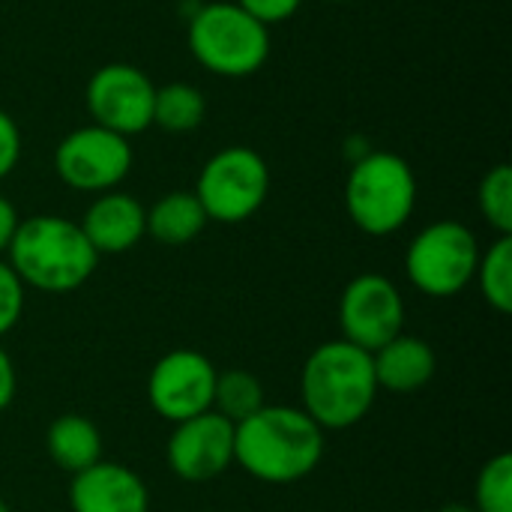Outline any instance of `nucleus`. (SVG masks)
Masks as SVG:
<instances>
[{
  "label": "nucleus",
  "instance_id": "obj_14",
  "mask_svg": "<svg viewBox=\"0 0 512 512\" xmlns=\"http://www.w3.org/2000/svg\"><path fill=\"white\" fill-rule=\"evenodd\" d=\"M96 255H123L147 237V207L129 192H102L78 222Z\"/></svg>",
  "mask_w": 512,
  "mask_h": 512
},
{
  "label": "nucleus",
  "instance_id": "obj_27",
  "mask_svg": "<svg viewBox=\"0 0 512 512\" xmlns=\"http://www.w3.org/2000/svg\"><path fill=\"white\" fill-rule=\"evenodd\" d=\"M15 387H18V378H15V363L9 357V351L0 345V411H6L15 399Z\"/></svg>",
  "mask_w": 512,
  "mask_h": 512
},
{
  "label": "nucleus",
  "instance_id": "obj_18",
  "mask_svg": "<svg viewBox=\"0 0 512 512\" xmlns=\"http://www.w3.org/2000/svg\"><path fill=\"white\" fill-rule=\"evenodd\" d=\"M207 102L195 84L186 81H171L156 87L153 96V126L165 132H192L204 123Z\"/></svg>",
  "mask_w": 512,
  "mask_h": 512
},
{
  "label": "nucleus",
  "instance_id": "obj_3",
  "mask_svg": "<svg viewBox=\"0 0 512 512\" xmlns=\"http://www.w3.org/2000/svg\"><path fill=\"white\" fill-rule=\"evenodd\" d=\"M6 264L15 270L24 288L42 294H69L96 273L99 255L78 222L39 213L18 222Z\"/></svg>",
  "mask_w": 512,
  "mask_h": 512
},
{
  "label": "nucleus",
  "instance_id": "obj_12",
  "mask_svg": "<svg viewBox=\"0 0 512 512\" xmlns=\"http://www.w3.org/2000/svg\"><path fill=\"white\" fill-rule=\"evenodd\" d=\"M165 462L174 477L186 483H207L234 465V423L216 411H204L183 423H174Z\"/></svg>",
  "mask_w": 512,
  "mask_h": 512
},
{
  "label": "nucleus",
  "instance_id": "obj_7",
  "mask_svg": "<svg viewBox=\"0 0 512 512\" xmlns=\"http://www.w3.org/2000/svg\"><path fill=\"white\" fill-rule=\"evenodd\" d=\"M270 195V165L252 147H225L213 153L195 183L210 222L240 225L252 219Z\"/></svg>",
  "mask_w": 512,
  "mask_h": 512
},
{
  "label": "nucleus",
  "instance_id": "obj_28",
  "mask_svg": "<svg viewBox=\"0 0 512 512\" xmlns=\"http://www.w3.org/2000/svg\"><path fill=\"white\" fill-rule=\"evenodd\" d=\"M438 512H474L471 504H447V507H441Z\"/></svg>",
  "mask_w": 512,
  "mask_h": 512
},
{
  "label": "nucleus",
  "instance_id": "obj_13",
  "mask_svg": "<svg viewBox=\"0 0 512 512\" xmlns=\"http://www.w3.org/2000/svg\"><path fill=\"white\" fill-rule=\"evenodd\" d=\"M72 512H150L147 483L120 462H96L69 483Z\"/></svg>",
  "mask_w": 512,
  "mask_h": 512
},
{
  "label": "nucleus",
  "instance_id": "obj_21",
  "mask_svg": "<svg viewBox=\"0 0 512 512\" xmlns=\"http://www.w3.org/2000/svg\"><path fill=\"white\" fill-rule=\"evenodd\" d=\"M477 204L483 219L498 231V237H512V168L495 165L483 174L477 189Z\"/></svg>",
  "mask_w": 512,
  "mask_h": 512
},
{
  "label": "nucleus",
  "instance_id": "obj_24",
  "mask_svg": "<svg viewBox=\"0 0 512 512\" xmlns=\"http://www.w3.org/2000/svg\"><path fill=\"white\" fill-rule=\"evenodd\" d=\"M234 3L243 6L264 27H273V24H282V21L294 18L306 0H234Z\"/></svg>",
  "mask_w": 512,
  "mask_h": 512
},
{
  "label": "nucleus",
  "instance_id": "obj_9",
  "mask_svg": "<svg viewBox=\"0 0 512 512\" xmlns=\"http://www.w3.org/2000/svg\"><path fill=\"white\" fill-rule=\"evenodd\" d=\"M339 330L345 342L369 354L405 333V300L393 279L384 273L354 276L339 297Z\"/></svg>",
  "mask_w": 512,
  "mask_h": 512
},
{
  "label": "nucleus",
  "instance_id": "obj_26",
  "mask_svg": "<svg viewBox=\"0 0 512 512\" xmlns=\"http://www.w3.org/2000/svg\"><path fill=\"white\" fill-rule=\"evenodd\" d=\"M18 222H21V216H18L15 204L6 195H0V258H6L9 243L18 231Z\"/></svg>",
  "mask_w": 512,
  "mask_h": 512
},
{
  "label": "nucleus",
  "instance_id": "obj_25",
  "mask_svg": "<svg viewBox=\"0 0 512 512\" xmlns=\"http://www.w3.org/2000/svg\"><path fill=\"white\" fill-rule=\"evenodd\" d=\"M21 159V129L9 117V111L0 108V180H6Z\"/></svg>",
  "mask_w": 512,
  "mask_h": 512
},
{
  "label": "nucleus",
  "instance_id": "obj_5",
  "mask_svg": "<svg viewBox=\"0 0 512 512\" xmlns=\"http://www.w3.org/2000/svg\"><path fill=\"white\" fill-rule=\"evenodd\" d=\"M186 42L192 57L219 78L255 75L270 57V27L237 3H207L189 18Z\"/></svg>",
  "mask_w": 512,
  "mask_h": 512
},
{
  "label": "nucleus",
  "instance_id": "obj_6",
  "mask_svg": "<svg viewBox=\"0 0 512 512\" xmlns=\"http://www.w3.org/2000/svg\"><path fill=\"white\" fill-rule=\"evenodd\" d=\"M480 252L483 249L477 243V234L468 225L456 219H441L426 225L408 243L405 276L426 297H456L474 282Z\"/></svg>",
  "mask_w": 512,
  "mask_h": 512
},
{
  "label": "nucleus",
  "instance_id": "obj_29",
  "mask_svg": "<svg viewBox=\"0 0 512 512\" xmlns=\"http://www.w3.org/2000/svg\"><path fill=\"white\" fill-rule=\"evenodd\" d=\"M0 512H12V510H9V504H6L3 498H0Z\"/></svg>",
  "mask_w": 512,
  "mask_h": 512
},
{
  "label": "nucleus",
  "instance_id": "obj_8",
  "mask_svg": "<svg viewBox=\"0 0 512 512\" xmlns=\"http://www.w3.org/2000/svg\"><path fill=\"white\" fill-rule=\"evenodd\" d=\"M132 144L129 138L102 129L96 123L72 129L54 150L57 177L75 189L102 195L117 189L132 171Z\"/></svg>",
  "mask_w": 512,
  "mask_h": 512
},
{
  "label": "nucleus",
  "instance_id": "obj_4",
  "mask_svg": "<svg viewBox=\"0 0 512 512\" xmlns=\"http://www.w3.org/2000/svg\"><path fill=\"white\" fill-rule=\"evenodd\" d=\"M417 207V174L390 150L363 153L345 180V210L369 237H390L408 225Z\"/></svg>",
  "mask_w": 512,
  "mask_h": 512
},
{
  "label": "nucleus",
  "instance_id": "obj_19",
  "mask_svg": "<svg viewBox=\"0 0 512 512\" xmlns=\"http://www.w3.org/2000/svg\"><path fill=\"white\" fill-rule=\"evenodd\" d=\"M264 402V387L261 381L246 372V369H228L216 375V387H213V408L216 414H222L225 420H231L234 426L243 423L246 417H252L255 411H261Z\"/></svg>",
  "mask_w": 512,
  "mask_h": 512
},
{
  "label": "nucleus",
  "instance_id": "obj_20",
  "mask_svg": "<svg viewBox=\"0 0 512 512\" xmlns=\"http://www.w3.org/2000/svg\"><path fill=\"white\" fill-rule=\"evenodd\" d=\"M474 282L483 294V300L501 312H512V237H498L486 252H480Z\"/></svg>",
  "mask_w": 512,
  "mask_h": 512
},
{
  "label": "nucleus",
  "instance_id": "obj_30",
  "mask_svg": "<svg viewBox=\"0 0 512 512\" xmlns=\"http://www.w3.org/2000/svg\"><path fill=\"white\" fill-rule=\"evenodd\" d=\"M327 3H348V0H327Z\"/></svg>",
  "mask_w": 512,
  "mask_h": 512
},
{
  "label": "nucleus",
  "instance_id": "obj_22",
  "mask_svg": "<svg viewBox=\"0 0 512 512\" xmlns=\"http://www.w3.org/2000/svg\"><path fill=\"white\" fill-rule=\"evenodd\" d=\"M474 512H512V456H492L474 483Z\"/></svg>",
  "mask_w": 512,
  "mask_h": 512
},
{
  "label": "nucleus",
  "instance_id": "obj_23",
  "mask_svg": "<svg viewBox=\"0 0 512 512\" xmlns=\"http://www.w3.org/2000/svg\"><path fill=\"white\" fill-rule=\"evenodd\" d=\"M24 285L15 276V270L6 264V258H0V339L15 330V324L21 321L24 312Z\"/></svg>",
  "mask_w": 512,
  "mask_h": 512
},
{
  "label": "nucleus",
  "instance_id": "obj_10",
  "mask_svg": "<svg viewBox=\"0 0 512 512\" xmlns=\"http://www.w3.org/2000/svg\"><path fill=\"white\" fill-rule=\"evenodd\" d=\"M156 84L132 63H105L87 81V111L96 126L132 138L153 126Z\"/></svg>",
  "mask_w": 512,
  "mask_h": 512
},
{
  "label": "nucleus",
  "instance_id": "obj_2",
  "mask_svg": "<svg viewBox=\"0 0 512 512\" xmlns=\"http://www.w3.org/2000/svg\"><path fill=\"white\" fill-rule=\"evenodd\" d=\"M300 393V408L324 432H342L363 423L381 393L372 354L345 339L318 345L300 372Z\"/></svg>",
  "mask_w": 512,
  "mask_h": 512
},
{
  "label": "nucleus",
  "instance_id": "obj_17",
  "mask_svg": "<svg viewBox=\"0 0 512 512\" xmlns=\"http://www.w3.org/2000/svg\"><path fill=\"white\" fill-rule=\"evenodd\" d=\"M207 213L195 192H168L147 210V234L162 246H186L207 228Z\"/></svg>",
  "mask_w": 512,
  "mask_h": 512
},
{
  "label": "nucleus",
  "instance_id": "obj_15",
  "mask_svg": "<svg viewBox=\"0 0 512 512\" xmlns=\"http://www.w3.org/2000/svg\"><path fill=\"white\" fill-rule=\"evenodd\" d=\"M372 366H375L378 390L408 396V393H420L435 378L438 354L426 339L399 333L396 339H390L372 354Z\"/></svg>",
  "mask_w": 512,
  "mask_h": 512
},
{
  "label": "nucleus",
  "instance_id": "obj_16",
  "mask_svg": "<svg viewBox=\"0 0 512 512\" xmlns=\"http://www.w3.org/2000/svg\"><path fill=\"white\" fill-rule=\"evenodd\" d=\"M45 450L60 471L75 477L90 465L102 462V432L93 420L81 414H63L48 426Z\"/></svg>",
  "mask_w": 512,
  "mask_h": 512
},
{
  "label": "nucleus",
  "instance_id": "obj_1",
  "mask_svg": "<svg viewBox=\"0 0 512 512\" xmlns=\"http://www.w3.org/2000/svg\"><path fill=\"white\" fill-rule=\"evenodd\" d=\"M324 459V429L291 405H264L234 426V465L270 486L309 477Z\"/></svg>",
  "mask_w": 512,
  "mask_h": 512
},
{
  "label": "nucleus",
  "instance_id": "obj_11",
  "mask_svg": "<svg viewBox=\"0 0 512 512\" xmlns=\"http://www.w3.org/2000/svg\"><path fill=\"white\" fill-rule=\"evenodd\" d=\"M216 366L192 348L168 351L156 360L147 378V399L153 411L174 423L198 417L213 408V387H216Z\"/></svg>",
  "mask_w": 512,
  "mask_h": 512
}]
</instances>
